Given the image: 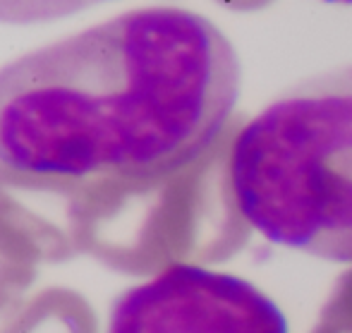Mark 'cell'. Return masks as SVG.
Masks as SVG:
<instances>
[{
  "mask_svg": "<svg viewBox=\"0 0 352 333\" xmlns=\"http://www.w3.org/2000/svg\"><path fill=\"white\" fill-rule=\"evenodd\" d=\"M242 67L199 12L140 8L0 67V166L36 175L151 180L211 151Z\"/></svg>",
  "mask_w": 352,
  "mask_h": 333,
  "instance_id": "cell-1",
  "label": "cell"
},
{
  "mask_svg": "<svg viewBox=\"0 0 352 333\" xmlns=\"http://www.w3.org/2000/svg\"><path fill=\"white\" fill-rule=\"evenodd\" d=\"M230 185L269 242L352 264V63L292 84L235 134Z\"/></svg>",
  "mask_w": 352,
  "mask_h": 333,
  "instance_id": "cell-2",
  "label": "cell"
},
{
  "mask_svg": "<svg viewBox=\"0 0 352 333\" xmlns=\"http://www.w3.org/2000/svg\"><path fill=\"white\" fill-rule=\"evenodd\" d=\"M218 147V144H216ZM151 180H84L77 208L79 255L125 276H156L175 264L226 261L245 242L230 173L211 178L213 153Z\"/></svg>",
  "mask_w": 352,
  "mask_h": 333,
  "instance_id": "cell-3",
  "label": "cell"
},
{
  "mask_svg": "<svg viewBox=\"0 0 352 333\" xmlns=\"http://www.w3.org/2000/svg\"><path fill=\"white\" fill-rule=\"evenodd\" d=\"M106 333H290L274 297L235 273L175 264L113 300Z\"/></svg>",
  "mask_w": 352,
  "mask_h": 333,
  "instance_id": "cell-4",
  "label": "cell"
},
{
  "mask_svg": "<svg viewBox=\"0 0 352 333\" xmlns=\"http://www.w3.org/2000/svg\"><path fill=\"white\" fill-rule=\"evenodd\" d=\"M84 180L0 166V252L24 266L79 255L77 208Z\"/></svg>",
  "mask_w": 352,
  "mask_h": 333,
  "instance_id": "cell-5",
  "label": "cell"
},
{
  "mask_svg": "<svg viewBox=\"0 0 352 333\" xmlns=\"http://www.w3.org/2000/svg\"><path fill=\"white\" fill-rule=\"evenodd\" d=\"M0 333H98V319L82 292L53 286L14 305Z\"/></svg>",
  "mask_w": 352,
  "mask_h": 333,
  "instance_id": "cell-6",
  "label": "cell"
},
{
  "mask_svg": "<svg viewBox=\"0 0 352 333\" xmlns=\"http://www.w3.org/2000/svg\"><path fill=\"white\" fill-rule=\"evenodd\" d=\"M111 0H0V24L32 27L72 17Z\"/></svg>",
  "mask_w": 352,
  "mask_h": 333,
  "instance_id": "cell-7",
  "label": "cell"
},
{
  "mask_svg": "<svg viewBox=\"0 0 352 333\" xmlns=\"http://www.w3.org/2000/svg\"><path fill=\"white\" fill-rule=\"evenodd\" d=\"M309 333H352V271L338 278Z\"/></svg>",
  "mask_w": 352,
  "mask_h": 333,
  "instance_id": "cell-8",
  "label": "cell"
},
{
  "mask_svg": "<svg viewBox=\"0 0 352 333\" xmlns=\"http://www.w3.org/2000/svg\"><path fill=\"white\" fill-rule=\"evenodd\" d=\"M36 281V266H24L0 252V314L12 310Z\"/></svg>",
  "mask_w": 352,
  "mask_h": 333,
  "instance_id": "cell-9",
  "label": "cell"
},
{
  "mask_svg": "<svg viewBox=\"0 0 352 333\" xmlns=\"http://www.w3.org/2000/svg\"><path fill=\"white\" fill-rule=\"evenodd\" d=\"M326 3H340V5H352V0H326Z\"/></svg>",
  "mask_w": 352,
  "mask_h": 333,
  "instance_id": "cell-10",
  "label": "cell"
}]
</instances>
